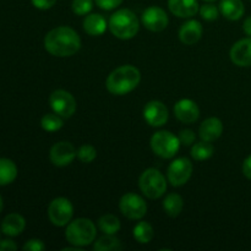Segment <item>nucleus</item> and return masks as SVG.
I'll list each match as a JSON object with an SVG mask.
<instances>
[{
    "label": "nucleus",
    "mask_w": 251,
    "mask_h": 251,
    "mask_svg": "<svg viewBox=\"0 0 251 251\" xmlns=\"http://www.w3.org/2000/svg\"><path fill=\"white\" fill-rule=\"evenodd\" d=\"M44 48L50 55L68 58L75 55L80 50L81 38L71 27L59 26L46 34Z\"/></svg>",
    "instance_id": "f257e3e1"
},
{
    "label": "nucleus",
    "mask_w": 251,
    "mask_h": 251,
    "mask_svg": "<svg viewBox=\"0 0 251 251\" xmlns=\"http://www.w3.org/2000/svg\"><path fill=\"white\" fill-rule=\"evenodd\" d=\"M141 81V73L136 66L122 65L113 70L105 80L108 92L114 96H125L132 92Z\"/></svg>",
    "instance_id": "f03ea898"
},
{
    "label": "nucleus",
    "mask_w": 251,
    "mask_h": 251,
    "mask_svg": "<svg viewBox=\"0 0 251 251\" xmlns=\"http://www.w3.org/2000/svg\"><path fill=\"white\" fill-rule=\"evenodd\" d=\"M108 27L112 34L123 41L132 39L140 29V21L130 9H119L109 17Z\"/></svg>",
    "instance_id": "7ed1b4c3"
},
{
    "label": "nucleus",
    "mask_w": 251,
    "mask_h": 251,
    "mask_svg": "<svg viewBox=\"0 0 251 251\" xmlns=\"http://www.w3.org/2000/svg\"><path fill=\"white\" fill-rule=\"evenodd\" d=\"M97 228L88 218H77L66 226L65 238L71 245L83 248L95 243Z\"/></svg>",
    "instance_id": "20e7f679"
},
{
    "label": "nucleus",
    "mask_w": 251,
    "mask_h": 251,
    "mask_svg": "<svg viewBox=\"0 0 251 251\" xmlns=\"http://www.w3.org/2000/svg\"><path fill=\"white\" fill-rule=\"evenodd\" d=\"M139 188L147 199L156 200L162 198L167 191L166 176L156 168L146 169L140 176Z\"/></svg>",
    "instance_id": "39448f33"
},
{
    "label": "nucleus",
    "mask_w": 251,
    "mask_h": 251,
    "mask_svg": "<svg viewBox=\"0 0 251 251\" xmlns=\"http://www.w3.org/2000/svg\"><path fill=\"white\" fill-rule=\"evenodd\" d=\"M150 145L156 156L164 159H171L178 153L181 144L178 136L172 134L171 131L162 130V131H157L156 134L152 135Z\"/></svg>",
    "instance_id": "423d86ee"
},
{
    "label": "nucleus",
    "mask_w": 251,
    "mask_h": 251,
    "mask_svg": "<svg viewBox=\"0 0 251 251\" xmlns=\"http://www.w3.org/2000/svg\"><path fill=\"white\" fill-rule=\"evenodd\" d=\"M74 216V206L66 198H56L49 203L48 218L55 227H65L71 222Z\"/></svg>",
    "instance_id": "0eeeda50"
},
{
    "label": "nucleus",
    "mask_w": 251,
    "mask_h": 251,
    "mask_svg": "<svg viewBox=\"0 0 251 251\" xmlns=\"http://www.w3.org/2000/svg\"><path fill=\"white\" fill-rule=\"evenodd\" d=\"M49 104L51 110L64 119L71 118L77 109L75 97L65 90H55L49 96Z\"/></svg>",
    "instance_id": "6e6552de"
},
{
    "label": "nucleus",
    "mask_w": 251,
    "mask_h": 251,
    "mask_svg": "<svg viewBox=\"0 0 251 251\" xmlns=\"http://www.w3.org/2000/svg\"><path fill=\"white\" fill-rule=\"evenodd\" d=\"M193 163L186 157H179L176 158L168 167L167 171V179L174 188L183 186L190 180L193 176Z\"/></svg>",
    "instance_id": "1a4fd4ad"
},
{
    "label": "nucleus",
    "mask_w": 251,
    "mask_h": 251,
    "mask_svg": "<svg viewBox=\"0 0 251 251\" xmlns=\"http://www.w3.org/2000/svg\"><path fill=\"white\" fill-rule=\"evenodd\" d=\"M119 210L123 216L129 220H142L147 213V203L145 199L137 194L127 193L120 199Z\"/></svg>",
    "instance_id": "9d476101"
},
{
    "label": "nucleus",
    "mask_w": 251,
    "mask_h": 251,
    "mask_svg": "<svg viewBox=\"0 0 251 251\" xmlns=\"http://www.w3.org/2000/svg\"><path fill=\"white\" fill-rule=\"evenodd\" d=\"M77 151L71 142L60 141L51 146L49 159L55 167H68L75 161Z\"/></svg>",
    "instance_id": "9b49d317"
},
{
    "label": "nucleus",
    "mask_w": 251,
    "mask_h": 251,
    "mask_svg": "<svg viewBox=\"0 0 251 251\" xmlns=\"http://www.w3.org/2000/svg\"><path fill=\"white\" fill-rule=\"evenodd\" d=\"M142 25L151 32H162L167 28L169 19L167 12L159 6H149L141 16Z\"/></svg>",
    "instance_id": "f8f14e48"
},
{
    "label": "nucleus",
    "mask_w": 251,
    "mask_h": 251,
    "mask_svg": "<svg viewBox=\"0 0 251 251\" xmlns=\"http://www.w3.org/2000/svg\"><path fill=\"white\" fill-rule=\"evenodd\" d=\"M144 119L152 127H161L168 122V108L161 100H151L144 108Z\"/></svg>",
    "instance_id": "ddd939ff"
},
{
    "label": "nucleus",
    "mask_w": 251,
    "mask_h": 251,
    "mask_svg": "<svg viewBox=\"0 0 251 251\" xmlns=\"http://www.w3.org/2000/svg\"><path fill=\"white\" fill-rule=\"evenodd\" d=\"M229 58L232 63L239 68L251 66V37L235 42L230 48Z\"/></svg>",
    "instance_id": "4468645a"
},
{
    "label": "nucleus",
    "mask_w": 251,
    "mask_h": 251,
    "mask_svg": "<svg viewBox=\"0 0 251 251\" xmlns=\"http://www.w3.org/2000/svg\"><path fill=\"white\" fill-rule=\"evenodd\" d=\"M174 115L179 122L184 124H191V123H195L200 117V108L193 100L183 98L174 105Z\"/></svg>",
    "instance_id": "2eb2a0df"
},
{
    "label": "nucleus",
    "mask_w": 251,
    "mask_h": 251,
    "mask_svg": "<svg viewBox=\"0 0 251 251\" xmlns=\"http://www.w3.org/2000/svg\"><path fill=\"white\" fill-rule=\"evenodd\" d=\"M203 33V27L198 20H189L181 25L179 29V39L185 46H194L201 39Z\"/></svg>",
    "instance_id": "dca6fc26"
},
{
    "label": "nucleus",
    "mask_w": 251,
    "mask_h": 251,
    "mask_svg": "<svg viewBox=\"0 0 251 251\" xmlns=\"http://www.w3.org/2000/svg\"><path fill=\"white\" fill-rule=\"evenodd\" d=\"M223 134V123L222 120L216 117L207 118L203 120L199 129V136L201 140L208 142H213L220 139Z\"/></svg>",
    "instance_id": "f3484780"
},
{
    "label": "nucleus",
    "mask_w": 251,
    "mask_h": 251,
    "mask_svg": "<svg viewBox=\"0 0 251 251\" xmlns=\"http://www.w3.org/2000/svg\"><path fill=\"white\" fill-rule=\"evenodd\" d=\"M171 12L180 19H190L200 10L198 0H168Z\"/></svg>",
    "instance_id": "a211bd4d"
},
{
    "label": "nucleus",
    "mask_w": 251,
    "mask_h": 251,
    "mask_svg": "<svg viewBox=\"0 0 251 251\" xmlns=\"http://www.w3.org/2000/svg\"><path fill=\"white\" fill-rule=\"evenodd\" d=\"M26 228V221L19 213H10L2 220L1 232L9 237H17Z\"/></svg>",
    "instance_id": "6ab92c4d"
},
{
    "label": "nucleus",
    "mask_w": 251,
    "mask_h": 251,
    "mask_svg": "<svg viewBox=\"0 0 251 251\" xmlns=\"http://www.w3.org/2000/svg\"><path fill=\"white\" fill-rule=\"evenodd\" d=\"M220 12L229 21H238L244 16L245 6L242 0H221Z\"/></svg>",
    "instance_id": "aec40b11"
},
{
    "label": "nucleus",
    "mask_w": 251,
    "mask_h": 251,
    "mask_svg": "<svg viewBox=\"0 0 251 251\" xmlns=\"http://www.w3.org/2000/svg\"><path fill=\"white\" fill-rule=\"evenodd\" d=\"M83 31L92 37L102 36L107 29V20L100 14H88L83 20Z\"/></svg>",
    "instance_id": "412c9836"
},
{
    "label": "nucleus",
    "mask_w": 251,
    "mask_h": 251,
    "mask_svg": "<svg viewBox=\"0 0 251 251\" xmlns=\"http://www.w3.org/2000/svg\"><path fill=\"white\" fill-rule=\"evenodd\" d=\"M162 206H163L164 212H166L169 217L176 218L178 217L181 213V211H183L184 200L179 194L171 193L164 198Z\"/></svg>",
    "instance_id": "4be33fe9"
},
{
    "label": "nucleus",
    "mask_w": 251,
    "mask_h": 251,
    "mask_svg": "<svg viewBox=\"0 0 251 251\" xmlns=\"http://www.w3.org/2000/svg\"><path fill=\"white\" fill-rule=\"evenodd\" d=\"M17 176V167L11 159L0 158V186L11 184Z\"/></svg>",
    "instance_id": "5701e85b"
},
{
    "label": "nucleus",
    "mask_w": 251,
    "mask_h": 251,
    "mask_svg": "<svg viewBox=\"0 0 251 251\" xmlns=\"http://www.w3.org/2000/svg\"><path fill=\"white\" fill-rule=\"evenodd\" d=\"M97 225L100 232L110 235H115L122 228L119 218L115 215H112V213H105L102 217H100Z\"/></svg>",
    "instance_id": "b1692460"
},
{
    "label": "nucleus",
    "mask_w": 251,
    "mask_h": 251,
    "mask_svg": "<svg viewBox=\"0 0 251 251\" xmlns=\"http://www.w3.org/2000/svg\"><path fill=\"white\" fill-rule=\"evenodd\" d=\"M132 237L140 244H149L154 237L153 227L149 222L141 221L132 229Z\"/></svg>",
    "instance_id": "393cba45"
},
{
    "label": "nucleus",
    "mask_w": 251,
    "mask_h": 251,
    "mask_svg": "<svg viewBox=\"0 0 251 251\" xmlns=\"http://www.w3.org/2000/svg\"><path fill=\"white\" fill-rule=\"evenodd\" d=\"M122 249L120 240L115 235L110 234H104L103 237L98 238L93 244V250L96 251H118Z\"/></svg>",
    "instance_id": "a878e982"
},
{
    "label": "nucleus",
    "mask_w": 251,
    "mask_h": 251,
    "mask_svg": "<svg viewBox=\"0 0 251 251\" xmlns=\"http://www.w3.org/2000/svg\"><path fill=\"white\" fill-rule=\"evenodd\" d=\"M215 153V147L212 146V144L208 141H203L201 140L198 144H194L191 147V157H193L195 161H206V159L211 158Z\"/></svg>",
    "instance_id": "bb28decb"
},
{
    "label": "nucleus",
    "mask_w": 251,
    "mask_h": 251,
    "mask_svg": "<svg viewBox=\"0 0 251 251\" xmlns=\"http://www.w3.org/2000/svg\"><path fill=\"white\" fill-rule=\"evenodd\" d=\"M64 120L56 113H48L44 114L41 119V126L47 132H55L63 127Z\"/></svg>",
    "instance_id": "cd10ccee"
},
{
    "label": "nucleus",
    "mask_w": 251,
    "mask_h": 251,
    "mask_svg": "<svg viewBox=\"0 0 251 251\" xmlns=\"http://www.w3.org/2000/svg\"><path fill=\"white\" fill-rule=\"evenodd\" d=\"M96 157H97V150H96V147L92 146V145H82V146L77 150V158L80 159L82 163H92L96 159Z\"/></svg>",
    "instance_id": "c85d7f7f"
},
{
    "label": "nucleus",
    "mask_w": 251,
    "mask_h": 251,
    "mask_svg": "<svg viewBox=\"0 0 251 251\" xmlns=\"http://www.w3.org/2000/svg\"><path fill=\"white\" fill-rule=\"evenodd\" d=\"M93 1L95 0H73L71 9H73L74 14L77 16H85L92 11Z\"/></svg>",
    "instance_id": "c756f323"
},
{
    "label": "nucleus",
    "mask_w": 251,
    "mask_h": 251,
    "mask_svg": "<svg viewBox=\"0 0 251 251\" xmlns=\"http://www.w3.org/2000/svg\"><path fill=\"white\" fill-rule=\"evenodd\" d=\"M199 12H200V16L202 17L205 21H210V22L216 21L221 14L220 7H217L216 5L211 4V2H208V4H203L202 6H200Z\"/></svg>",
    "instance_id": "7c9ffc66"
},
{
    "label": "nucleus",
    "mask_w": 251,
    "mask_h": 251,
    "mask_svg": "<svg viewBox=\"0 0 251 251\" xmlns=\"http://www.w3.org/2000/svg\"><path fill=\"white\" fill-rule=\"evenodd\" d=\"M178 137L181 145H184V146H191L195 142L196 135L191 129H183L179 132Z\"/></svg>",
    "instance_id": "2f4dec72"
},
{
    "label": "nucleus",
    "mask_w": 251,
    "mask_h": 251,
    "mask_svg": "<svg viewBox=\"0 0 251 251\" xmlns=\"http://www.w3.org/2000/svg\"><path fill=\"white\" fill-rule=\"evenodd\" d=\"M123 1H124V0H95L97 6L100 7L102 10H105V11H110V10L117 9L118 6L122 5Z\"/></svg>",
    "instance_id": "473e14b6"
},
{
    "label": "nucleus",
    "mask_w": 251,
    "mask_h": 251,
    "mask_svg": "<svg viewBox=\"0 0 251 251\" xmlns=\"http://www.w3.org/2000/svg\"><path fill=\"white\" fill-rule=\"evenodd\" d=\"M24 250L26 251H43L46 250V245L41 239H31L24 245Z\"/></svg>",
    "instance_id": "72a5a7b5"
},
{
    "label": "nucleus",
    "mask_w": 251,
    "mask_h": 251,
    "mask_svg": "<svg viewBox=\"0 0 251 251\" xmlns=\"http://www.w3.org/2000/svg\"><path fill=\"white\" fill-rule=\"evenodd\" d=\"M32 5L38 10H49L56 4V0H31Z\"/></svg>",
    "instance_id": "f704fd0d"
},
{
    "label": "nucleus",
    "mask_w": 251,
    "mask_h": 251,
    "mask_svg": "<svg viewBox=\"0 0 251 251\" xmlns=\"http://www.w3.org/2000/svg\"><path fill=\"white\" fill-rule=\"evenodd\" d=\"M17 250L16 243L10 239L0 240V251H15Z\"/></svg>",
    "instance_id": "c9c22d12"
},
{
    "label": "nucleus",
    "mask_w": 251,
    "mask_h": 251,
    "mask_svg": "<svg viewBox=\"0 0 251 251\" xmlns=\"http://www.w3.org/2000/svg\"><path fill=\"white\" fill-rule=\"evenodd\" d=\"M242 169H243V174H244L245 178H248L249 180H251V154L244 159Z\"/></svg>",
    "instance_id": "e433bc0d"
},
{
    "label": "nucleus",
    "mask_w": 251,
    "mask_h": 251,
    "mask_svg": "<svg viewBox=\"0 0 251 251\" xmlns=\"http://www.w3.org/2000/svg\"><path fill=\"white\" fill-rule=\"evenodd\" d=\"M243 31L248 37H251V16L245 19L244 24H243Z\"/></svg>",
    "instance_id": "4c0bfd02"
},
{
    "label": "nucleus",
    "mask_w": 251,
    "mask_h": 251,
    "mask_svg": "<svg viewBox=\"0 0 251 251\" xmlns=\"http://www.w3.org/2000/svg\"><path fill=\"white\" fill-rule=\"evenodd\" d=\"M2 207H4V202H2V199L1 196H0V212L2 211Z\"/></svg>",
    "instance_id": "58836bf2"
},
{
    "label": "nucleus",
    "mask_w": 251,
    "mask_h": 251,
    "mask_svg": "<svg viewBox=\"0 0 251 251\" xmlns=\"http://www.w3.org/2000/svg\"><path fill=\"white\" fill-rule=\"evenodd\" d=\"M203 1H206V2H213V1H216V0H203Z\"/></svg>",
    "instance_id": "ea45409f"
}]
</instances>
